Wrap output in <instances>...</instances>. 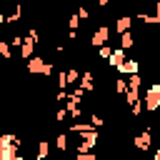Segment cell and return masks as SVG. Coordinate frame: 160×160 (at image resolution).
<instances>
[{
    "instance_id": "obj_10",
    "label": "cell",
    "mask_w": 160,
    "mask_h": 160,
    "mask_svg": "<svg viewBox=\"0 0 160 160\" xmlns=\"http://www.w3.org/2000/svg\"><path fill=\"white\" fill-rule=\"evenodd\" d=\"M90 130H98L92 122H70V132H78V135H82V132H90Z\"/></svg>"
},
{
    "instance_id": "obj_18",
    "label": "cell",
    "mask_w": 160,
    "mask_h": 160,
    "mask_svg": "<svg viewBox=\"0 0 160 160\" xmlns=\"http://www.w3.org/2000/svg\"><path fill=\"white\" fill-rule=\"evenodd\" d=\"M140 85H142V78H140V72L128 78V88H130V90H140Z\"/></svg>"
},
{
    "instance_id": "obj_15",
    "label": "cell",
    "mask_w": 160,
    "mask_h": 160,
    "mask_svg": "<svg viewBox=\"0 0 160 160\" xmlns=\"http://www.w3.org/2000/svg\"><path fill=\"white\" fill-rule=\"evenodd\" d=\"M0 55H2L5 60H10V58H12V45H10L8 40H0Z\"/></svg>"
},
{
    "instance_id": "obj_16",
    "label": "cell",
    "mask_w": 160,
    "mask_h": 160,
    "mask_svg": "<svg viewBox=\"0 0 160 160\" xmlns=\"http://www.w3.org/2000/svg\"><path fill=\"white\" fill-rule=\"evenodd\" d=\"M82 98H85V90H82L80 85H75V88L70 90V100H72V102H82Z\"/></svg>"
},
{
    "instance_id": "obj_23",
    "label": "cell",
    "mask_w": 160,
    "mask_h": 160,
    "mask_svg": "<svg viewBox=\"0 0 160 160\" xmlns=\"http://www.w3.org/2000/svg\"><path fill=\"white\" fill-rule=\"evenodd\" d=\"M68 25H70V30H78V25H80V15H78V12H72V15H70V20H68Z\"/></svg>"
},
{
    "instance_id": "obj_21",
    "label": "cell",
    "mask_w": 160,
    "mask_h": 160,
    "mask_svg": "<svg viewBox=\"0 0 160 160\" xmlns=\"http://www.w3.org/2000/svg\"><path fill=\"white\" fill-rule=\"evenodd\" d=\"M115 92H118V95H125V92H128V80L118 78V80H115Z\"/></svg>"
},
{
    "instance_id": "obj_29",
    "label": "cell",
    "mask_w": 160,
    "mask_h": 160,
    "mask_svg": "<svg viewBox=\"0 0 160 160\" xmlns=\"http://www.w3.org/2000/svg\"><path fill=\"white\" fill-rule=\"evenodd\" d=\"M52 72H55V65H52V62L48 60V65H45V72H42V75H45V78H50Z\"/></svg>"
},
{
    "instance_id": "obj_32",
    "label": "cell",
    "mask_w": 160,
    "mask_h": 160,
    "mask_svg": "<svg viewBox=\"0 0 160 160\" xmlns=\"http://www.w3.org/2000/svg\"><path fill=\"white\" fill-rule=\"evenodd\" d=\"M155 15L160 18V2H155Z\"/></svg>"
},
{
    "instance_id": "obj_6",
    "label": "cell",
    "mask_w": 160,
    "mask_h": 160,
    "mask_svg": "<svg viewBox=\"0 0 160 160\" xmlns=\"http://www.w3.org/2000/svg\"><path fill=\"white\" fill-rule=\"evenodd\" d=\"M118 72H120V75H128V78H130V75H138V72H140V60H125V62L118 68Z\"/></svg>"
},
{
    "instance_id": "obj_20",
    "label": "cell",
    "mask_w": 160,
    "mask_h": 160,
    "mask_svg": "<svg viewBox=\"0 0 160 160\" xmlns=\"http://www.w3.org/2000/svg\"><path fill=\"white\" fill-rule=\"evenodd\" d=\"M98 52H100V60H110V58H112V52H115V48L102 45V48H98Z\"/></svg>"
},
{
    "instance_id": "obj_19",
    "label": "cell",
    "mask_w": 160,
    "mask_h": 160,
    "mask_svg": "<svg viewBox=\"0 0 160 160\" xmlns=\"http://www.w3.org/2000/svg\"><path fill=\"white\" fill-rule=\"evenodd\" d=\"M55 148H58L60 152H65V150H68V135H65V132H60V135L55 138Z\"/></svg>"
},
{
    "instance_id": "obj_8",
    "label": "cell",
    "mask_w": 160,
    "mask_h": 160,
    "mask_svg": "<svg viewBox=\"0 0 160 160\" xmlns=\"http://www.w3.org/2000/svg\"><path fill=\"white\" fill-rule=\"evenodd\" d=\"M18 52H20V58H22V60H30V58H35V55H32V52H35V42H32L30 38H25V42L20 45V50H18Z\"/></svg>"
},
{
    "instance_id": "obj_5",
    "label": "cell",
    "mask_w": 160,
    "mask_h": 160,
    "mask_svg": "<svg viewBox=\"0 0 160 160\" xmlns=\"http://www.w3.org/2000/svg\"><path fill=\"white\" fill-rule=\"evenodd\" d=\"M45 65H48V60L40 58V55H35V58L28 60V72H30V75H42V72H45Z\"/></svg>"
},
{
    "instance_id": "obj_27",
    "label": "cell",
    "mask_w": 160,
    "mask_h": 160,
    "mask_svg": "<svg viewBox=\"0 0 160 160\" xmlns=\"http://www.w3.org/2000/svg\"><path fill=\"white\" fill-rule=\"evenodd\" d=\"M22 42H25V38H20V35H15V38L10 40V45H12V48H18V50H20V45H22Z\"/></svg>"
},
{
    "instance_id": "obj_3",
    "label": "cell",
    "mask_w": 160,
    "mask_h": 160,
    "mask_svg": "<svg viewBox=\"0 0 160 160\" xmlns=\"http://www.w3.org/2000/svg\"><path fill=\"white\" fill-rule=\"evenodd\" d=\"M0 160H25L20 155V145L10 142V145H0Z\"/></svg>"
},
{
    "instance_id": "obj_1",
    "label": "cell",
    "mask_w": 160,
    "mask_h": 160,
    "mask_svg": "<svg viewBox=\"0 0 160 160\" xmlns=\"http://www.w3.org/2000/svg\"><path fill=\"white\" fill-rule=\"evenodd\" d=\"M142 108H145L148 112H158V110H160V85H158V82L148 85V90H145V95H142Z\"/></svg>"
},
{
    "instance_id": "obj_30",
    "label": "cell",
    "mask_w": 160,
    "mask_h": 160,
    "mask_svg": "<svg viewBox=\"0 0 160 160\" xmlns=\"http://www.w3.org/2000/svg\"><path fill=\"white\" fill-rule=\"evenodd\" d=\"M140 110H142V105H140V102H138V105H132V108H130V112H132V118H138V115H140Z\"/></svg>"
},
{
    "instance_id": "obj_24",
    "label": "cell",
    "mask_w": 160,
    "mask_h": 160,
    "mask_svg": "<svg viewBox=\"0 0 160 160\" xmlns=\"http://www.w3.org/2000/svg\"><path fill=\"white\" fill-rule=\"evenodd\" d=\"M75 160H98L95 152H75Z\"/></svg>"
},
{
    "instance_id": "obj_31",
    "label": "cell",
    "mask_w": 160,
    "mask_h": 160,
    "mask_svg": "<svg viewBox=\"0 0 160 160\" xmlns=\"http://www.w3.org/2000/svg\"><path fill=\"white\" fill-rule=\"evenodd\" d=\"M110 2H112V0H98V5H100V8H105V5H110Z\"/></svg>"
},
{
    "instance_id": "obj_28",
    "label": "cell",
    "mask_w": 160,
    "mask_h": 160,
    "mask_svg": "<svg viewBox=\"0 0 160 160\" xmlns=\"http://www.w3.org/2000/svg\"><path fill=\"white\" fill-rule=\"evenodd\" d=\"M78 15H80V20H88V18H90V12H88V8H82V5L78 8Z\"/></svg>"
},
{
    "instance_id": "obj_13",
    "label": "cell",
    "mask_w": 160,
    "mask_h": 160,
    "mask_svg": "<svg viewBox=\"0 0 160 160\" xmlns=\"http://www.w3.org/2000/svg\"><path fill=\"white\" fill-rule=\"evenodd\" d=\"M132 45H135V38H132V32H122V35H120V48H122V50H130Z\"/></svg>"
},
{
    "instance_id": "obj_26",
    "label": "cell",
    "mask_w": 160,
    "mask_h": 160,
    "mask_svg": "<svg viewBox=\"0 0 160 160\" xmlns=\"http://www.w3.org/2000/svg\"><path fill=\"white\" fill-rule=\"evenodd\" d=\"M90 122H92L95 128H102V122H105V120H102L100 115H95V112H92V115H90Z\"/></svg>"
},
{
    "instance_id": "obj_7",
    "label": "cell",
    "mask_w": 160,
    "mask_h": 160,
    "mask_svg": "<svg viewBox=\"0 0 160 160\" xmlns=\"http://www.w3.org/2000/svg\"><path fill=\"white\" fill-rule=\"evenodd\" d=\"M130 28H132V18L130 15H120L118 20H115V30L122 35V32H130Z\"/></svg>"
},
{
    "instance_id": "obj_25",
    "label": "cell",
    "mask_w": 160,
    "mask_h": 160,
    "mask_svg": "<svg viewBox=\"0 0 160 160\" xmlns=\"http://www.w3.org/2000/svg\"><path fill=\"white\" fill-rule=\"evenodd\" d=\"M28 38H30V40H32V42H35V45H38V42H40V32H38V30H35V28H30V30H28Z\"/></svg>"
},
{
    "instance_id": "obj_11",
    "label": "cell",
    "mask_w": 160,
    "mask_h": 160,
    "mask_svg": "<svg viewBox=\"0 0 160 160\" xmlns=\"http://www.w3.org/2000/svg\"><path fill=\"white\" fill-rule=\"evenodd\" d=\"M48 155H50V142L48 140H40L38 148H35V158L38 160H48Z\"/></svg>"
},
{
    "instance_id": "obj_33",
    "label": "cell",
    "mask_w": 160,
    "mask_h": 160,
    "mask_svg": "<svg viewBox=\"0 0 160 160\" xmlns=\"http://www.w3.org/2000/svg\"><path fill=\"white\" fill-rule=\"evenodd\" d=\"M152 160H160V150H155V158Z\"/></svg>"
},
{
    "instance_id": "obj_2",
    "label": "cell",
    "mask_w": 160,
    "mask_h": 160,
    "mask_svg": "<svg viewBox=\"0 0 160 160\" xmlns=\"http://www.w3.org/2000/svg\"><path fill=\"white\" fill-rule=\"evenodd\" d=\"M108 40H110V25H100V28L92 32L90 45H92V48H102V45H108Z\"/></svg>"
},
{
    "instance_id": "obj_9",
    "label": "cell",
    "mask_w": 160,
    "mask_h": 160,
    "mask_svg": "<svg viewBox=\"0 0 160 160\" xmlns=\"http://www.w3.org/2000/svg\"><path fill=\"white\" fill-rule=\"evenodd\" d=\"M125 60H128V58H125V50H122V48H115V52H112V58L108 60V65L118 70V68H120V65H122Z\"/></svg>"
},
{
    "instance_id": "obj_17",
    "label": "cell",
    "mask_w": 160,
    "mask_h": 160,
    "mask_svg": "<svg viewBox=\"0 0 160 160\" xmlns=\"http://www.w3.org/2000/svg\"><path fill=\"white\" fill-rule=\"evenodd\" d=\"M68 82L70 85H80V70L78 68H70L68 70Z\"/></svg>"
},
{
    "instance_id": "obj_22",
    "label": "cell",
    "mask_w": 160,
    "mask_h": 160,
    "mask_svg": "<svg viewBox=\"0 0 160 160\" xmlns=\"http://www.w3.org/2000/svg\"><path fill=\"white\" fill-rule=\"evenodd\" d=\"M68 118H70V112H68V108H60V110L55 112V120H58V122H65Z\"/></svg>"
},
{
    "instance_id": "obj_34",
    "label": "cell",
    "mask_w": 160,
    "mask_h": 160,
    "mask_svg": "<svg viewBox=\"0 0 160 160\" xmlns=\"http://www.w3.org/2000/svg\"><path fill=\"white\" fill-rule=\"evenodd\" d=\"M40 2H50V0H40Z\"/></svg>"
},
{
    "instance_id": "obj_4",
    "label": "cell",
    "mask_w": 160,
    "mask_h": 160,
    "mask_svg": "<svg viewBox=\"0 0 160 160\" xmlns=\"http://www.w3.org/2000/svg\"><path fill=\"white\" fill-rule=\"evenodd\" d=\"M132 145H135L138 150H150V145H152V128H145V130L132 140Z\"/></svg>"
},
{
    "instance_id": "obj_14",
    "label": "cell",
    "mask_w": 160,
    "mask_h": 160,
    "mask_svg": "<svg viewBox=\"0 0 160 160\" xmlns=\"http://www.w3.org/2000/svg\"><path fill=\"white\" fill-rule=\"evenodd\" d=\"M125 102H128L130 108L138 105V102H140V90H130V88H128V92H125Z\"/></svg>"
},
{
    "instance_id": "obj_12",
    "label": "cell",
    "mask_w": 160,
    "mask_h": 160,
    "mask_svg": "<svg viewBox=\"0 0 160 160\" xmlns=\"http://www.w3.org/2000/svg\"><path fill=\"white\" fill-rule=\"evenodd\" d=\"M80 88H82L85 92H90V90L95 88V85H92V72H90V70L82 72V78H80Z\"/></svg>"
}]
</instances>
